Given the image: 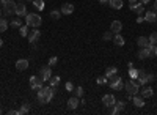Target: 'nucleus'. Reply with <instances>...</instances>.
<instances>
[{"instance_id":"43","label":"nucleus","mask_w":157,"mask_h":115,"mask_svg":"<svg viewBox=\"0 0 157 115\" xmlns=\"http://www.w3.org/2000/svg\"><path fill=\"white\" fill-rule=\"evenodd\" d=\"M143 21H145V17H143V16L140 14V16H138V19H137V22H138V24H141Z\"/></svg>"},{"instance_id":"24","label":"nucleus","mask_w":157,"mask_h":115,"mask_svg":"<svg viewBox=\"0 0 157 115\" xmlns=\"http://www.w3.org/2000/svg\"><path fill=\"white\" fill-rule=\"evenodd\" d=\"M137 44H138L140 47H148V46L151 44V43H149V39H148V38H145V36H138V39H137Z\"/></svg>"},{"instance_id":"42","label":"nucleus","mask_w":157,"mask_h":115,"mask_svg":"<svg viewBox=\"0 0 157 115\" xmlns=\"http://www.w3.org/2000/svg\"><path fill=\"white\" fill-rule=\"evenodd\" d=\"M10 115H20V110H10Z\"/></svg>"},{"instance_id":"13","label":"nucleus","mask_w":157,"mask_h":115,"mask_svg":"<svg viewBox=\"0 0 157 115\" xmlns=\"http://www.w3.org/2000/svg\"><path fill=\"white\" fill-rule=\"evenodd\" d=\"M16 70H19V71H25V70H29V60H25V58H19L17 62H16Z\"/></svg>"},{"instance_id":"25","label":"nucleus","mask_w":157,"mask_h":115,"mask_svg":"<svg viewBox=\"0 0 157 115\" xmlns=\"http://www.w3.org/2000/svg\"><path fill=\"white\" fill-rule=\"evenodd\" d=\"M152 93H154V90L151 89V87H146V89H143L141 96H143V98H151V96H152Z\"/></svg>"},{"instance_id":"2","label":"nucleus","mask_w":157,"mask_h":115,"mask_svg":"<svg viewBox=\"0 0 157 115\" xmlns=\"http://www.w3.org/2000/svg\"><path fill=\"white\" fill-rule=\"evenodd\" d=\"M0 6H3L5 16L16 14V2H13V0H0Z\"/></svg>"},{"instance_id":"22","label":"nucleus","mask_w":157,"mask_h":115,"mask_svg":"<svg viewBox=\"0 0 157 115\" xmlns=\"http://www.w3.org/2000/svg\"><path fill=\"white\" fill-rule=\"evenodd\" d=\"M113 43L121 47V46H124V38H122L119 33H115V35H113Z\"/></svg>"},{"instance_id":"20","label":"nucleus","mask_w":157,"mask_h":115,"mask_svg":"<svg viewBox=\"0 0 157 115\" xmlns=\"http://www.w3.org/2000/svg\"><path fill=\"white\" fill-rule=\"evenodd\" d=\"M132 101H134L135 107H143L145 106V98L143 96H132Z\"/></svg>"},{"instance_id":"29","label":"nucleus","mask_w":157,"mask_h":115,"mask_svg":"<svg viewBox=\"0 0 157 115\" xmlns=\"http://www.w3.org/2000/svg\"><path fill=\"white\" fill-rule=\"evenodd\" d=\"M6 29H8V22H6V19H2V17H0V33L5 32Z\"/></svg>"},{"instance_id":"26","label":"nucleus","mask_w":157,"mask_h":115,"mask_svg":"<svg viewBox=\"0 0 157 115\" xmlns=\"http://www.w3.org/2000/svg\"><path fill=\"white\" fill-rule=\"evenodd\" d=\"M32 3H33V6H35L36 10H39V11L44 10V2H43V0H33Z\"/></svg>"},{"instance_id":"15","label":"nucleus","mask_w":157,"mask_h":115,"mask_svg":"<svg viewBox=\"0 0 157 115\" xmlns=\"http://www.w3.org/2000/svg\"><path fill=\"white\" fill-rule=\"evenodd\" d=\"M131 10L134 13H137V14H141V13L145 11V6H143L141 2H135V3H131Z\"/></svg>"},{"instance_id":"21","label":"nucleus","mask_w":157,"mask_h":115,"mask_svg":"<svg viewBox=\"0 0 157 115\" xmlns=\"http://www.w3.org/2000/svg\"><path fill=\"white\" fill-rule=\"evenodd\" d=\"M155 19H157V14H155L154 10L146 13V16H145V21H146V22H155Z\"/></svg>"},{"instance_id":"35","label":"nucleus","mask_w":157,"mask_h":115,"mask_svg":"<svg viewBox=\"0 0 157 115\" xmlns=\"http://www.w3.org/2000/svg\"><path fill=\"white\" fill-rule=\"evenodd\" d=\"M74 93H76V96L82 98L83 96V89H82V87H77V89H74Z\"/></svg>"},{"instance_id":"10","label":"nucleus","mask_w":157,"mask_h":115,"mask_svg":"<svg viewBox=\"0 0 157 115\" xmlns=\"http://www.w3.org/2000/svg\"><path fill=\"white\" fill-rule=\"evenodd\" d=\"M110 87H112L113 90H118V92H119V90H122V89H124V82H122V79L118 76L116 79L113 80V82H110Z\"/></svg>"},{"instance_id":"18","label":"nucleus","mask_w":157,"mask_h":115,"mask_svg":"<svg viewBox=\"0 0 157 115\" xmlns=\"http://www.w3.org/2000/svg\"><path fill=\"white\" fill-rule=\"evenodd\" d=\"M115 109L112 110V113H115V115H116V113H119V112H122V110H124V107H126V103H124V101H118V103H115Z\"/></svg>"},{"instance_id":"17","label":"nucleus","mask_w":157,"mask_h":115,"mask_svg":"<svg viewBox=\"0 0 157 115\" xmlns=\"http://www.w3.org/2000/svg\"><path fill=\"white\" fill-rule=\"evenodd\" d=\"M68 107L69 109H77L79 107V96H71L69 99H68Z\"/></svg>"},{"instance_id":"14","label":"nucleus","mask_w":157,"mask_h":115,"mask_svg":"<svg viewBox=\"0 0 157 115\" xmlns=\"http://www.w3.org/2000/svg\"><path fill=\"white\" fill-rule=\"evenodd\" d=\"M60 11H61V14H72L74 13V5L72 3H63Z\"/></svg>"},{"instance_id":"27","label":"nucleus","mask_w":157,"mask_h":115,"mask_svg":"<svg viewBox=\"0 0 157 115\" xmlns=\"http://www.w3.org/2000/svg\"><path fill=\"white\" fill-rule=\"evenodd\" d=\"M19 33H20V36H29V25H20Z\"/></svg>"},{"instance_id":"31","label":"nucleus","mask_w":157,"mask_h":115,"mask_svg":"<svg viewBox=\"0 0 157 115\" xmlns=\"http://www.w3.org/2000/svg\"><path fill=\"white\" fill-rule=\"evenodd\" d=\"M148 39H149V43H151V44H157V32H152Z\"/></svg>"},{"instance_id":"8","label":"nucleus","mask_w":157,"mask_h":115,"mask_svg":"<svg viewBox=\"0 0 157 115\" xmlns=\"http://www.w3.org/2000/svg\"><path fill=\"white\" fill-rule=\"evenodd\" d=\"M102 103H104V106H105V107H113V106H115V103H116V99H115L113 95L107 93V95H104V96H102Z\"/></svg>"},{"instance_id":"41","label":"nucleus","mask_w":157,"mask_h":115,"mask_svg":"<svg viewBox=\"0 0 157 115\" xmlns=\"http://www.w3.org/2000/svg\"><path fill=\"white\" fill-rule=\"evenodd\" d=\"M146 76H148V82H152L154 80V74H146Z\"/></svg>"},{"instance_id":"36","label":"nucleus","mask_w":157,"mask_h":115,"mask_svg":"<svg viewBox=\"0 0 157 115\" xmlns=\"http://www.w3.org/2000/svg\"><path fill=\"white\" fill-rule=\"evenodd\" d=\"M104 39L105 41H110V39H113V32L110 30V32H105L104 33Z\"/></svg>"},{"instance_id":"38","label":"nucleus","mask_w":157,"mask_h":115,"mask_svg":"<svg viewBox=\"0 0 157 115\" xmlns=\"http://www.w3.org/2000/svg\"><path fill=\"white\" fill-rule=\"evenodd\" d=\"M57 62H58L57 57H50V58H49V63H47V65H49V66H55Z\"/></svg>"},{"instance_id":"28","label":"nucleus","mask_w":157,"mask_h":115,"mask_svg":"<svg viewBox=\"0 0 157 115\" xmlns=\"http://www.w3.org/2000/svg\"><path fill=\"white\" fill-rule=\"evenodd\" d=\"M107 82H108L107 76H99V77L96 79V84H98V85H105Z\"/></svg>"},{"instance_id":"12","label":"nucleus","mask_w":157,"mask_h":115,"mask_svg":"<svg viewBox=\"0 0 157 115\" xmlns=\"http://www.w3.org/2000/svg\"><path fill=\"white\" fill-rule=\"evenodd\" d=\"M137 57H138L140 60H145V58H149V57H151V52H149V46H148V47H140Z\"/></svg>"},{"instance_id":"5","label":"nucleus","mask_w":157,"mask_h":115,"mask_svg":"<svg viewBox=\"0 0 157 115\" xmlns=\"http://www.w3.org/2000/svg\"><path fill=\"white\" fill-rule=\"evenodd\" d=\"M39 77L43 79V82H47L50 77H52V66H43V68L39 70Z\"/></svg>"},{"instance_id":"37","label":"nucleus","mask_w":157,"mask_h":115,"mask_svg":"<svg viewBox=\"0 0 157 115\" xmlns=\"http://www.w3.org/2000/svg\"><path fill=\"white\" fill-rule=\"evenodd\" d=\"M19 110H20V113H27L30 110V104H22V107H20Z\"/></svg>"},{"instance_id":"1","label":"nucleus","mask_w":157,"mask_h":115,"mask_svg":"<svg viewBox=\"0 0 157 115\" xmlns=\"http://www.w3.org/2000/svg\"><path fill=\"white\" fill-rule=\"evenodd\" d=\"M53 95H55V87H41L38 90V101L41 104H47L50 103V99L53 98Z\"/></svg>"},{"instance_id":"30","label":"nucleus","mask_w":157,"mask_h":115,"mask_svg":"<svg viewBox=\"0 0 157 115\" xmlns=\"http://www.w3.org/2000/svg\"><path fill=\"white\" fill-rule=\"evenodd\" d=\"M49 82H50V85H52V87H58V84H60V76L50 77V79H49Z\"/></svg>"},{"instance_id":"48","label":"nucleus","mask_w":157,"mask_h":115,"mask_svg":"<svg viewBox=\"0 0 157 115\" xmlns=\"http://www.w3.org/2000/svg\"><path fill=\"white\" fill-rule=\"evenodd\" d=\"M135 2H137V0H129V3H135Z\"/></svg>"},{"instance_id":"3","label":"nucleus","mask_w":157,"mask_h":115,"mask_svg":"<svg viewBox=\"0 0 157 115\" xmlns=\"http://www.w3.org/2000/svg\"><path fill=\"white\" fill-rule=\"evenodd\" d=\"M25 22H27V25L33 27V29H38L41 22H43V19L36 13H29V14H25Z\"/></svg>"},{"instance_id":"40","label":"nucleus","mask_w":157,"mask_h":115,"mask_svg":"<svg viewBox=\"0 0 157 115\" xmlns=\"http://www.w3.org/2000/svg\"><path fill=\"white\" fill-rule=\"evenodd\" d=\"M66 90H68V92H74V85H72V82H66Z\"/></svg>"},{"instance_id":"11","label":"nucleus","mask_w":157,"mask_h":115,"mask_svg":"<svg viewBox=\"0 0 157 115\" xmlns=\"http://www.w3.org/2000/svg\"><path fill=\"white\" fill-rule=\"evenodd\" d=\"M25 14H27V6H25V3H22V2L16 3V16L22 17Z\"/></svg>"},{"instance_id":"49","label":"nucleus","mask_w":157,"mask_h":115,"mask_svg":"<svg viewBox=\"0 0 157 115\" xmlns=\"http://www.w3.org/2000/svg\"><path fill=\"white\" fill-rule=\"evenodd\" d=\"M2 44H3V41H2V39H0V47H2Z\"/></svg>"},{"instance_id":"45","label":"nucleus","mask_w":157,"mask_h":115,"mask_svg":"<svg viewBox=\"0 0 157 115\" xmlns=\"http://www.w3.org/2000/svg\"><path fill=\"white\" fill-rule=\"evenodd\" d=\"M154 11L157 13V0H155V2H154Z\"/></svg>"},{"instance_id":"32","label":"nucleus","mask_w":157,"mask_h":115,"mask_svg":"<svg viewBox=\"0 0 157 115\" xmlns=\"http://www.w3.org/2000/svg\"><path fill=\"white\" fill-rule=\"evenodd\" d=\"M50 17H52V19H60V17H61V11L52 10V11H50Z\"/></svg>"},{"instance_id":"50","label":"nucleus","mask_w":157,"mask_h":115,"mask_svg":"<svg viewBox=\"0 0 157 115\" xmlns=\"http://www.w3.org/2000/svg\"><path fill=\"white\" fill-rule=\"evenodd\" d=\"M0 17H2V10H0Z\"/></svg>"},{"instance_id":"7","label":"nucleus","mask_w":157,"mask_h":115,"mask_svg":"<svg viewBox=\"0 0 157 115\" xmlns=\"http://www.w3.org/2000/svg\"><path fill=\"white\" fill-rule=\"evenodd\" d=\"M30 87L33 90H39L41 87H43V79L39 76H32L30 77Z\"/></svg>"},{"instance_id":"23","label":"nucleus","mask_w":157,"mask_h":115,"mask_svg":"<svg viewBox=\"0 0 157 115\" xmlns=\"http://www.w3.org/2000/svg\"><path fill=\"white\" fill-rule=\"evenodd\" d=\"M108 5L115 10H121L122 8V0H108Z\"/></svg>"},{"instance_id":"46","label":"nucleus","mask_w":157,"mask_h":115,"mask_svg":"<svg viewBox=\"0 0 157 115\" xmlns=\"http://www.w3.org/2000/svg\"><path fill=\"white\" fill-rule=\"evenodd\" d=\"M99 2H101L102 5H104V3H108V0H99Z\"/></svg>"},{"instance_id":"9","label":"nucleus","mask_w":157,"mask_h":115,"mask_svg":"<svg viewBox=\"0 0 157 115\" xmlns=\"http://www.w3.org/2000/svg\"><path fill=\"white\" fill-rule=\"evenodd\" d=\"M39 36H41V32H39L38 29L29 32V41H30L32 44H36V41L39 39Z\"/></svg>"},{"instance_id":"16","label":"nucleus","mask_w":157,"mask_h":115,"mask_svg":"<svg viewBox=\"0 0 157 115\" xmlns=\"http://www.w3.org/2000/svg\"><path fill=\"white\" fill-rule=\"evenodd\" d=\"M138 82V85H146L148 84V76H146V73L145 71H138V77L135 79Z\"/></svg>"},{"instance_id":"51","label":"nucleus","mask_w":157,"mask_h":115,"mask_svg":"<svg viewBox=\"0 0 157 115\" xmlns=\"http://www.w3.org/2000/svg\"><path fill=\"white\" fill-rule=\"evenodd\" d=\"M0 113H2V109H0Z\"/></svg>"},{"instance_id":"33","label":"nucleus","mask_w":157,"mask_h":115,"mask_svg":"<svg viewBox=\"0 0 157 115\" xmlns=\"http://www.w3.org/2000/svg\"><path fill=\"white\" fill-rule=\"evenodd\" d=\"M20 25H22V21H20V19H13L11 21V27H14V29H19Z\"/></svg>"},{"instance_id":"39","label":"nucleus","mask_w":157,"mask_h":115,"mask_svg":"<svg viewBox=\"0 0 157 115\" xmlns=\"http://www.w3.org/2000/svg\"><path fill=\"white\" fill-rule=\"evenodd\" d=\"M129 74H131V77H132V79H137V77H138V71H137V70H134V68H131Z\"/></svg>"},{"instance_id":"34","label":"nucleus","mask_w":157,"mask_h":115,"mask_svg":"<svg viewBox=\"0 0 157 115\" xmlns=\"http://www.w3.org/2000/svg\"><path fill=\"white\" fill-rule=\"evenodd\" d=\"M149 52H151V57L157 55V46L155 44H149Z\"/></svg>"},{"instance_id":"6","label":"nucleus","mask_w":157,"mask_h":115,"mask_svg":"<svg viewBox=\"0 0 157 115\" xmlns=\"http://www.w3.org/2000/svg\"><path fill=\"white\" fill-rule=\"evenodd\" d=\"M105 76H107V79L110 80V82H113V80L118 77V68H116V66H110V68H107L105 70Z\"/></svg>"},{"instance_id":"47","label":"nucleus","mask_w":157,"mask_h":115,"mask_svg":"<svg viewBox=\"0 0 157 115\" xmlns=\"http://www.w3.org/2000/svg\"><path fill=\"white\" fill-rule=\"evenodd\" d=\"M19 2H22V3H25V2H33V0H19Z\"/></svg>"},{"instance_id":"19","label":"nucleus","mask_w":157,"mask_h":115,"mask_svg":"<svg viewBox=\"0 0 157 115\" xmlns=\"http://www.w3.org/2000/svg\"><path fill=\"white\" fill-rule=\"evenodd\" d=\"M110 30H112L113 33H119V32L122 30V24H121L119 21H113V22L110 24Z\"/></svg>"},{"instance_id":"44","label":"nucleus","mask_w":157,"mask_h":115,"mask_svg":"<svg viewBox=\"0 0 157 115\" xmlns=\"http://www.w3.org/2000/svg\"><path fill=\"white\" fill-rule=\"evenodd\" d=\"M138 2H141L143 5H146V3H149V2H151V0H138Z\"/></svg>"},{"instance_id":"4","label":"nucleus","mask_w":157,"mask_h":115,"mask_svg":"<svg viewBox=\"0 0 157 115\" xmlns=\"http://www.w3.org/2000/svg\"><path fill=\"white\" fill-rule=\"evenodd\" d=\"M124 89H126V92H127V96H129V98H132L134 95H137V93H138L140 85H138V82H137L135 79H131L129 82L124 84Z\"/></svg>"}]
</instances>
